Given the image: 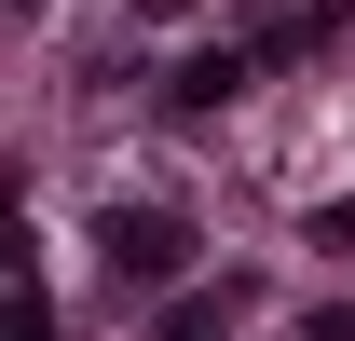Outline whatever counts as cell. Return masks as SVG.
<instances>
[{"label":"cell","instance_id":"cell-1","mask_svg":"<svg viewBox=\"0 0 355 341\" xmlns=\"http://www.w3.org/2000/svg\"><path fill=\"white\" fill-rule=\"evenodd\" d=\"M178 259H191V232H178L164 205H137V218H110V273H137V287H150V273H178Z\"/></svg>","mask_w":355,"mask_h":341}]
</instances>
